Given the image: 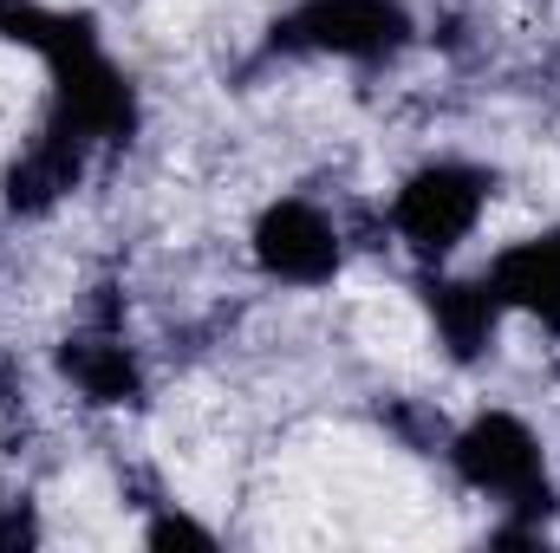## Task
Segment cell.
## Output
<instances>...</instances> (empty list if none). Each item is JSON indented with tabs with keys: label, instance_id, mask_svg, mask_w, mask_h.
Wrapping results in <instances>:
<instances>
[{
	"label": "cell",
	"instance_id": "cell-4",
	"mask_svg": "<svg viewBox=\"0 0 560 553\" xmlns=\"http://www.w3.org/2000/svg\"><path fill=\"white\" fill-rule=\"evenodd\" d=\"M482 202H489V176L482 169H469V163H430V169H418L398 189L392 222H398V235L418 248L423 261H443V255H456L476 235Z\"/></svg>",
	"mask_w": 560,
	"mask_h": 553
},
{
	"label": "cell",
	"instance_id": "cell-5",
	"mask_svg": "<svg viewBox=\"0 0 560 553\" xmlns=\"http://www.w3.org/2000/svg\"><path fill=\"white\" fill-rule=\"evenodd\" d=\"M255 261L275 280L319 286V280L339 274V228H332L313 202L287 196L275 209H261V222H255Z\"/></svg>",
	"mask_w": 560,
	"mask_h": 553
},
{
	"label": "cell",
	"instance_id": "cell-2",
	"mask_svg": "<svg viewBox=\"0 0 560 553\" xmlns=\"http://www.w3.org/2000/svg\"><path fill=\"white\" fill-rule=\"evenodd\" d=\"M450 456H456V475H463L469 489L495 495L502 508H515V515H528V521H541V515L555 508V482H548L541 443H535V430H528L522 416H509V411L476 416V423L450 443Z\"/></svg>",
	"mask_w": 560,
	"mask_h": 553
},
{
	"label": "cell",
	"instance_id": "cell-9",
	"mask_svg": "<svg viewBox=\"0 0 560 553\" xmlns=\"http://www.w3.org/2000/svg\"><path fill=\"white\" fill-rule=\"evenodd\" d=\"M59 365H66V378H72L92 404H131V398L143 391L131 352H125V345H112V339H72Z\"/></svg>",
	"mask_w": 560,
	"mask_h": 553
},
{
	"label": "cell",
	"instance_id": "cell-11",
	"mask_svg": "<svg viewBox=\"0 0 560 553\" xmlns=\"http://www.w3.org/2000/svg\"><path fill=\"white\" fill-rule=\"evenodd\" d=\"M150 548H209V528H196L183 515H163V521H150Z\"/></svg>",
	"mask_w": 560,
	"mask_h": 553
},
{
	"label": "cell",
	"instance_id": "cell-7",
	"mask_svg": "<svg viewBox=\"0 0 560 553\" xmlns=\"http://www.w3.org/2000/svg\"><path fill=\"white\" fill-rule=\"evenodd\" d=\"M489 286L502 293V306L535 313L541 326H555L560 332V228L555 235L522 242V248H509V255H495Z\"/></svg>",
	"mask_w": 560,
	"mask_h": 553
},
{
	"label": "cell",
	"instance_id": "cell-8",
	"mask_svg": "<svg viewBox=\"0 0 560 553\" xmlns=\"http://www.w3.org/2000/svg\"><path fill=\"white\" fill-rule=\"evenodd\" d=\"M85 150L92 143H79L72 131H59V125H46L39 143L7 169V202L20 209V215H39V209H52L72 183H79V169H85Z\"/></svg>",
	"mask_w": 560,
	"mask_h": 553
},
{
	"label": "cell",
	"instance_id": "cell-1",
	"mask_svg": "<svg viewBox=\"0 0 560 553\" xmlns=\"http://www.w3.org/2000/svg\"><path fill=\"white\" fill-rule=\"evenodd\" d=\"M46 72H52V125L59 131H72L79 143H118L138 131V92L105 59V46H98L92 26L72 33L46 59Z\"/></svg>",
	"mask_w": 560,
	"mask_h": 553
},
{
	"label": "cell",
	"instance_id": "cell-3",
	"mask_svg": "<svg viewBox=\"0 0 560 553\" xmlns=\"http://www.w3.org/2000/svg\"><path fill=\"white\" fill-rule=\"evenodd\" d=\"M411 39V13L398 0H300L275 26L280 52H332V59H392Z\"/></svg>",
	"mask_w": 560,
	"mask_h": 553
},
{
	"label": "cell",
	"instance_id": "cell-10",
	"mask_svg": "<svg viewBox=\"0 0 560 553\" xmlns=\"http://www.w3.org/2000/svg\"><path fill=\"white\" fill-rule=\"evenodd\" d=\"M92 20L85 13H52V7H39V0H0V39H13V46H26V52H39V59H52L72 33H85Z\"/></svg>",
	"mask_w": 560,
	"mask_h": 553
},
{
	"label": "cell",
	"instance_id": "cell-6",
	"mask_svg": "<svg viewBox=\"0 0 560 553\" xmlns=\"http://www.w3.org/2000/svg\"><path fill=\"white\" fill-rule=\"evenodd\" d=\"M423 306L436 319V339L450 345V358H482L495 326H502V293L489 280H430L423 286Z\"/></svg>",
	"mask_w": 560,
	"mask_h": 553
}]
</instances>
